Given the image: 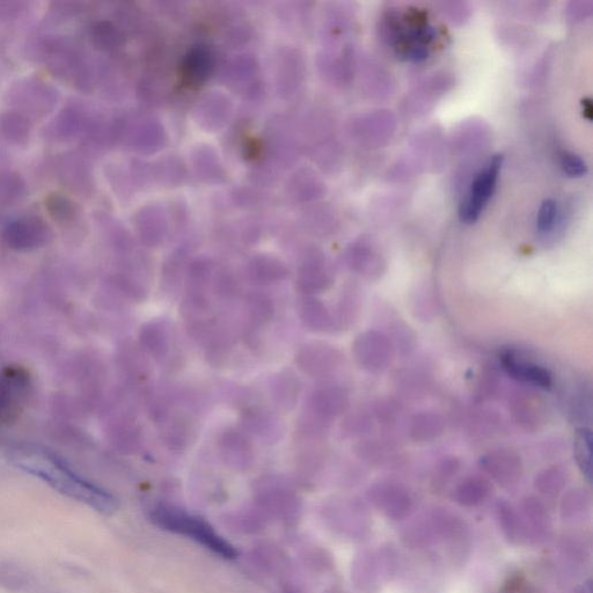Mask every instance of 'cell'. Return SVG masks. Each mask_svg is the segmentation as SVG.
Segmentation results:
<instances>
[{
    "label": "cell",
    "mask_w": 593,
    "mask_h": 593,
    "mask_svg": "<svg viewBox=\"0 0 593 593\" xmlns=\"http://www.w3.org/2000/svg\"><path fill=\"white\" fill-rule=\"evenodd\" d=\"M300 322L309 331L327 333L336 328L335 317L322 300L316 296H302L297 303Z\"/></svg>",
    "instance_id": "cell-17"
},
{
    "label": "cell",
    "mask_w": 593,
    "mask_h": 593,
    "mask_svg": "<svg viewBox=\"0 0 593 593\" xmlns=\"http://www.w3.org/2000/svg\"><path fill=\"white\" fill-rule=\"evenodd\" d=\"M53 239V231L45 219L28 216L7 224L3 230L4 243L14 251H33L46 246Z\"/></svg>",
    "instance_id": "cell-8"
},
{
    "label": "cell",
    "mask_w": 593,
    "mask_h": 593,
    "mask_svg": "<svg viewBox=\"0 0 593 593\" xmlns=\"http://www.w3.org/2000/svg\"><path fill=\"white\" fill-rule=\"evenodd\" d=\"M36 58L45 64L51 76L77 91L93 90L94 75L83 51L68 36L48 35L34 45Z\"/></svg>",
    "instance_id": "cell-2"
},
{
    "label": "cell",
    "mask_w": 593,
    "mask_h": 593,
    "mask_svg": "<svg viewBox=\"0 0 593 593\" xmlns=\"http://www.w3.org/2000/svg\"><path fill=\"white\" fill-rule=\"evenodd\" d=\"M503 369L511 378L518 382L530 384L543 390H549L553 385L552 373L543 365L527 361L515 351H505L501 357Z\"/></svg>",
    "instance_id": "cell-13"
},
{
    "label": "cell",
    "mask_w": 593,
    "mask_h": 593,
    "mask_svg": "<svg viewBox=\"0 0 593 593\" xmlns=\"http://www.w3.org/2000/svg\"><path fill=\"white\" fill-rule=\"evenodd\" d=\"M11 461L21 471L45 481L58 493L89 505L90 508L101 512V514L111 515L117 509V501L112 494L73 471L63 459L58 458L54 453L20 449L12 453Z\"/></svg>",
    "instance_id": "cell-1"
},
{
    "label": "cell",
    "mask_w": 593,
    "mask_h": 593,
    "mask_svg": "<svg viewBox=\"0 0 593 593\" xmlns=\"http://www.w3.org/2000/svg\"><path fill=\"white\" fill-rule=\"evenodd\" d=\"M90 112L75 101L64 107L43 131L45 138L53 143H68L82 137Z\"/></svg>",
    "instance_id": "cell-9"
},
{
    "label": "cell",
    "mask_w": 593,
    "mask_h": 593,
    "mask_svg": "<svg viewBox=\"0 0 593 593\" xmlns=\"http://www.w3.org/2000/svg\"><path fill=\"white\" fill-rule=\"evenodd\" d=\"M350 404L346 388L325 384L314 390L306 402V411L329 423L348 411Z\"/></svg>",
    "instance_id": "cell-10"
},
{
    "label": "cell",
    "mask_w": 593,
    "mask_h": 593,
    "mask_svg": "<svg viewBox=\"0 0 593 593\" xmlns=\"http://www.w3.org/2000/svg\"><path fill=\"white\" fill-rule=\"evenodd\" d=\"M56 174L65 188L79 196L91 195L93 178L90 166L78 153H65L57 160Z\"/></svg>",
    "instance_id": "cell-11"
},
{
    "label": "cell",
    "mask_w": 593,
    "mask_h": 593,
    "mask_svg": "<svg viewBox=\"0 0 593 593\" xmlns=\"http://www.w3.org/2000/svg\"><path fill=\"white\" fill-rule=\"evenodd\" d=\"M395 350L387 335L370 329L356 336L353 356L356 364L370 373H382L392 365Z\"/></svg>",
    "instance_id": "cell-6"
},
{
    "label": "cell",
    "mask_w": 593,
    "mask_h": 593,
    "mask_svg": "<svg viewBox=\"0 0 593 593\" xmlns=\"http://www.w3.org/2000/svg\"><path fill=\"white\" fill-rule=\"evenodd\" d=\"M502 165L503 157L496 155L475 175L465 200L460 204L459 217L461 222L470 225L479 221L482 212L485 211L495 193Z\"/></svg>",
    "instance_id": "cell-5"
},
{
    "label": "cell",
    "mask_w": 593,
    "mask_h": 593,
    "mask_svg": "<svg viewBox=\"0 0 593 593\" xmlns=\"http://www.w3.org/2000/svg\"><path fill=\"white\" fill-rule=\"evenodd\" d=\"M27 379L19 370H7L0 375V417H5L23 397Z\"/></svg>",
    "instance_id": "cell-24"
},
{
    "label": "cell",
    "mask_w": 593,
    "mask_h": 593,
    "mask_svg": "<svg viewBox=\"0 0 593 593\" xmlns=\"http://www.w3.org/2000/svg\"><path fill=\"white\" fill-rule=\"evenodd\" d=\"M29 7L25 2H0V21L10 23L23 17Z\"/></svg>",
    "instance_id": "cell-37"
},
{
    "label": "cell",
    "mask_w": 593,
    "mask_h": 593,
    "mask_svg": "<svg viewBox=\"0 0 593 593\" xmlns=\"http://www.w3.org/2000/svg\"><path fill=\"white\" fill-rule=\"evenodd\" d=\"M445 423L441 415L433 412L415 414L408 424L409 436L415 442H431L442 436Z\"/></svg>",
    "instance_id": "cell-25"
},
{
    "label": "cell",
    "mask_w": 593,
    "mask_h": 593,
    "mask_svg": "<svg viewBox=\"0 0 593 593\" xmlns=\"http://www.w3.org/2000/svg\"><path fill=\"white\" fill-rule=\"evenodd\" d=\"M558 203L553 199H547L541 204L537 217V230L541 234L551 233L558 222Z\"/></svg>",
    "instance_id": "cell-34"
},
{
    "label": "cell",
    "mask_w": 593,
    "mask_h": 593,
    "mask_svg": "<svg viewBox=\"0 0 593 593\" xmlns=\"http://www.w3.org/2000/svg\"><path fill=\"white\" fill-rule=\"evenodd\" d=\"M592 431L588 427L577 428L574 435V455L578 467L588 481L592 479Z\"/></svg>",
    "instance_id": "cell-30"
},
{
    "label": "cell",
    "mask_w": 593,
    "mask_h": 593,
    "mask_svg": "<svg viewBox=\"0 0 593 593\" xmlns=\"http://www.w3.org/2000/svg\"><path fill=\"white\" fill-rule=\"evenodd\" d=\"M562 171L570 178H581L587 174L588 167L581 157L574 155V153H565L561 159Z\"/></svg>",
    "instance_id": "cell-36"
},
{
    "label": "cell",
    "mask_w": 593,
    "mask_h": 593,
    "mask_svg": "<svg viewBox=\"0 0 593 593\" xmlns=\"http://www.w3.org/2000/svg\"><path fill=\"white\" fill-rule=\"evenodd\" d=\"M161 424V438L168 449L182 451L193 439L192 423L185 415L168 413Z\"/></svg>",
    "instance_id": "cell-20"
},
{
    "label": "cell",
    "mask_w": 593,
    "mask_h": 593,
    "mask_svg": "<svg viewBox=\"0 0 593 593\" xmlns=\"http://www.w3.org/2000/svg\"><path fill=\"white\" fill-rule=\"evenodd\" d=\"M334 277L319 254H310L299 266L297 289L303 296H316L332 287Z\"/></svg>",
    "instance_id": "cell-12"
},
{
    "label": "cell",
    "mask_w": 593,
    "mask_h": 593,
    "mask_svg": "<svg viewBox=\"0 0 593 593\" xmlns=\"http://www.w3.org/2000/svg\"><path fill=\"white\" fill-rule=\"evenodd\" d=\"M269 390L275 405L289 412L297 405L302 384L294 372L284 370L270 379Z\"/></svg>",
    "instance_id": "cell-19"
},
{
    "label": "cell",
    "mask_w": 593,
    "mask_h": 593,
    "mask_svg": "<svg viewBox=\"0 0 593 593\" xmlns=\"http://www.w3.org/2000/svg\"><path fill=\"white\" fill-rule=\"evenodd\" d=\"M45 203L48 215L58 225L69 226L75 223L80 216L77 203L63 194H49Z\"/></svg>",
    "instance_id": "cell-27"
},
{
    "label": "cell",
    "mask_w": 593,
    "mask_h": 593,
    "mask_svg": "<svg viewBox=\"0 0 593 593\" xmlns=\"http://www.w3.org/2000/svg\"><path fill=\"white\" fill-rule=\"evenodd\" d=\"M222 457L234 466H247L253 459V444L243 431L226 429L218 437Z\"/></svg>",
    "instance_id": "cell-18"
},
{
    "label": "cell",
    "mask_w": 593,
    "mask_h": 593,
    "mask_svg": "<svg viewBox=\"0 0 593 593\" xmlns=\"http://www.w3.org/2000/svg\"><path fill=\"white\" fill-rule=\"evenodd\" d=\"M295 362L305 375L312 378H331L344 363L338 348L322 342L305 343L297 351Z\"/></svg>",
    "instance_id": "cell-7"
},
{
    "label": "cell",
    "mask_w": 593,
    "mask_h": 593,
    "mask_svg": "<svg viewBox=\"0 0 593 593\" xmlns=\"http://www.w3.org/2000/svg\"><path fill=\"white\" fill-rule=\"evenodd\" d=\"M480 466L500 483H512L521 477L523 466L518 453L510 449H497L480 458Z\"/></svg>",
    "instance_id": "cell-15"
},
{
    "label": "cell",
    "mask_w": 593,
    "mask_h": 593,
    "mask_svg": "<svg viewBox=\"0 0 593 593\" xmlns=\"http://www.w3.org/2000/svg\"><path fill=\"white\" fill-rule=\"evenodd\" d=\"M371 427L372 419L364 413L350 415L342 424L344 433L349 436L363 435Z\"/></svg>",
    "instance_id": "cell-35"
},
{
    "label": "cell",
    "mask_w": 593,
    "mask_h": 593,
    "mask_svg": "<svg viewBox=\"0 0 593 593\" xmlns=\"http://www.w3.org/2000/svg\"><path fill=\"white\" fill-rule=\"evenodd\" d=\"M152 518L164 529L193 539L223 558L233 559L238 554L228 541H225L199 517L190 516L180 510L160 507L153 511Z\"/></svg>",
    "instance_id": "cell-4"
},
{
    "label": "cell",
    "mask_w": 593,
    "mask_h": 593,
    "mask_svg": "<svg viewBox=\"0 0 593 593\" xmlns=\"http://www.w3.org/2000/svg\"><path fill=\"white\" fill-rule=\"evenodd\" d=\"M510 411L518 426L525 430H539L546 421L543 400L529 392L517 393L510 402Z\"/></svg>",
    "instance_id": "cell-16"
},
{
    "label": "cell",
    "mask_w": 593,
    "mask_h": 593,
    "mask_svg": "<svg viewBox=\"0 0 593 593\" xmlns=\"http://www.w3.org/2000/svg\"><path fill=\"white\" fill-rule=\"evenodd\" d=\"M246 313L253 328L266 326L275 316V305L272 298L260 291L251 292L246 297Z\"/></svg>",
    "instance_id": "cell-28"
},
{
    "label": "cell",
    "mask_w": 593,
    "mask_h": 593,
    "mask_svg": "<svg viewBox=\"0 0 593 593\" xmlns=\"http://www.w3.org/2000/svg\"><path fill=\"white\" fill-rule=\"evenodd\" d=\"M32 136V121L17 112L0 114V139L13 146H25Z\"/></svg>",
    "instance_id": "cell-23"
},
{
    "label": "cell",
    "mask_w": 593,
    "mask_h": 593,
    "mask_svg": "<svg viewBox=\"0 0 593 593\" xmlns=\"http://www.w3.org/2000/svg\"><path fill=\"white\" fill-rule=\"evenodd\" d=\"M563 481H565V473L559 467L548 468V470L539 475L537 480L540 488L546 490L560 488Z\"/></svg>",
    "instance_id": "cell-38"
},
{
    "label": "cell",
    "mask_w": 593,
    "mask_h": 593,
    "mask_svg": "<svg viewBox=\"0 0 593 593\" xmlns=\"http://www.w3.org/2000/svg\"><path fill=\"white\" fill-rule=\"evenodd\" d=\"M248 280L258 285H272L289 276V269L273 256L261 255L252 259L247 266Z\"/></svg>",
    "instance_id": "cell-22"
},
{
    "label": "cell",
    "mask_w": 593,
    "mask_h": 593,
    "mask_svg": "<svg viewBox=\"0 0 593 593\" xmlns=\"http://www.w3.org/2000/svg\"><path fill=\"white\" fill-rule=\"evenodd\" d=\"M139 343L156 361L164 360L171 350V334L164 321H150L139 332Z\"/></svg>",
    "instance_id": "cell-21"
},
{
    "label": "cell",
    "mask_w": 593,
    "mask_h": 593,
    "mask_svg": "<svg viewBox=\"0 0 593 593\" xmlns=\"http://www.w3.org/2000/svg\"><path fill=\"white\" fill-rule=\"evenodd\" d=\"M490 486L485 479L471 477L461 481L457 489V496L461 503L475 504L485 499Z\"/></svg>",
    "instance_id": "cell-33"
},
{
    "label": "cell",
    "mask_w": 593,
    "mask_h": 593,
    "mask_svg": "<svg viewBox=\"0 0 593 593\" xmlns=\"http://www.w3.org/2000/svg\"><path fill=\"white\" fill-rule=\"evenodd\" d=\"M27 193L26 182L16 172L0 173V214L16 206Z\"/></svg>",
    "instance_id": "cell-26"
},
{
    "label": "cell",
    "mask_w": 593,
    "mask_h": 593,
    "mask_svg": "<svg viewBox=\"0 0 593 593\" xmlns=\"http://www.w3.org/2000/svg\"><path fill=\"white\" fill-rule=\"evenodd\" d=\"M241 424L248 434L259 438L263 443L278 442L284 433L282 422L278 416L261 407L246 409L241 414Z\"/></svg>",
    "instance_id": "cell-14"
},
{
    "label": "cell",
    "mask_w": 593,
    "mask_h": 593,
    "mask_svg": "<svg viewBox=\"0 0 593 593\" xmlns=\"http://www.w3.org/2000/svg\"><path fill=\"white\" fill-rule=\"evenodd\" d=\"M362 305L360 290L346 288L342 292L338 306V316L335 318L336 327H350L358 318Z\"/></svg>",
    "instance_id": "cell-31"
},
{
    "label": "cell",
    "mask_w": 593,
    "mask_h": 593,
    "mask_svg": "<svg viewBox=\"0 0 593 593\" xmlns=\"http://www.w3.org/2000/svg\"><path fill=\"white\" fill-rule=\"evenodd\" d=\"M89 35L94 48L101 51H114L121 46L119 31L107 21L92 25Z\"/></svg>",
    "instance_id": "cell-32"
},
{
    "label": "cell",
    "mask_w": 593,
    "mask_h": 593,
    "mask_svg": "<svg viewBox=\"0 0 593 593\" xmlns=\"http://www.w3.org/2000/svg\"><path fill=\"white\" fill-rule=\"evenodd\" d=\"M58 101L60 92L45 80L35 77L17 80L5 94V104L11 111L31 121L45 119L55 111Z\"/></svg>",
    "instance_id": "cell-3"
},
{
    "label": "cell",
    "mask_w": 593,
    "mask_h": 593,
    "mask_svg": "<svg viewBox=\"0 0 593 593\" xmlns=\"http://www.w3.org/2000/svg\"><path fill=\"white\" fill-rule=\"evenodd\" d=\"M387 338L393 344L395 353L412 355L417 347V336L404 319H394L388 324Z\"/></svg>",
    "instance_id": "cell-29"
}]
</instances>
